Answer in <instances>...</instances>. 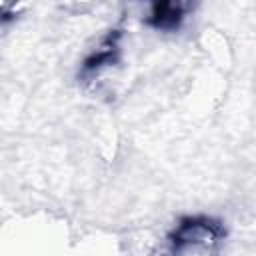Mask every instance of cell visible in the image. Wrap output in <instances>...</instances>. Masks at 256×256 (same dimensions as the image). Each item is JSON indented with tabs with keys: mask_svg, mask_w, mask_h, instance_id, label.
I'll return each mask as SVG.
<instances>
[{
	"mask_svg": "<svg viewBox=\"0 0 256 256\" xmlns=\"http://www.w3.org/2000/svg\"><path fill=\"white\" fill-rule=\"evenodd\" d=\"M184 16V10L180 4H172V2H166V4H154L152 6V14H150V24H154L156 28H176L178 22L182 20Z\"/></svg>",
	"mask_w": 256,
	"mask_h": 256,
	"instance_id": "6da1fadb",
	"label": "cell"
}]
</instances>
